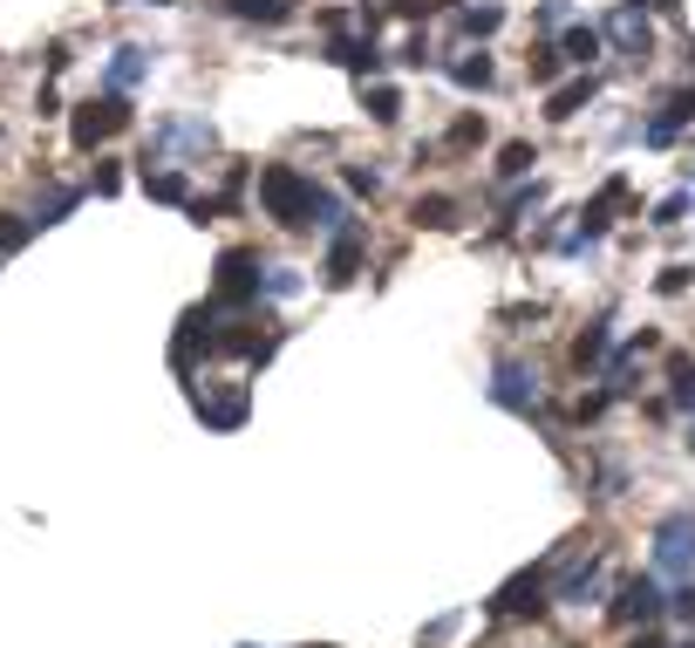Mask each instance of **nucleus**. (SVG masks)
Wrapping results in <instances>:
<instances>
[{
	"label": "nucleus",
	"instance_id": "21",
	"mask_svg": "<svg viewBox=\"0 0 695 648\" xmlns=\"http://www.w3.org/2000/svg\"><path fill=\"white\" fill-rule=\"evenodd\" d=\"M260 294L294 301V294H301V273H294V266H266V273H260Z\"/></svg>",
	"mask_w": 695,
	"mask_h": 648
},
{
	"label": "nucleus",
	"instance_id": "19",
	"mask_svg": "<svg viewBox=\"0 0 695 648\" xmlns=\"http://www.w3.org/2000/svg\"><path fill=\"white\" fill-rule=\"evenodd\" d=\"M157 144H178V150H212V124H198V116H185V124H171Z\"/></svg>",
	"mask_w": 695,
	"mask_h": 648
},
{
	"label": "nucleus",
	"instance_id": "31",
	"mask_svg": "<svg viewBox=\"0 0 695 648\" xmlns=\"http://www.w3.org/2000/svg\"><path fill=\"white\" fill-rule=\"evenodd\" d=\"M682 212H688V191L662 198V206H654V226H682Z\"/></svg>",
	"mask_w": 695,
	"mask_h": 648
},
{
	"label": "nucleus",
	"instance_id": "34",
	"mask_svg": "<svg viewBox=\"0 0 695 648\" xmlns=\"http://www.w3.org/2000/svg\"><path fill=\"white\" fill-rule=\"evenodd\" d=\"M477 137H484V124H477V116H464V124L450 130V144H457V150H464V144H477Z\"/></svg>",
	"mask_w": 695,
	"mask_h": 648
},
{
	"label": "nucleus",
	"instance_id": "12",
	"mask_svg": "<svg viewBox=\"0 0 695 648\" xmlns=\"http://www.w3.org/2000/svg\"><path fill=\"white\" fill-rule=\"evenodd\" d=\"M144 191L164 198V206H191V178H185V171H150V165H144Z\"/></svg>",
	"mask_w": 695,
	"mask_h": 648
},
{
	"label": "nucleus",
	"instance_id": "36",
	"mask_svg": "<svg viewBox=\"0 0 695 648\" xmlns=\"http://www.w3.org/2000/svg\"><path fill=\"white\" fill-rule=\"evenodd\" d=\"M144 8H171V0H144Z\"/></svg>",
	"mask_w": 695,
	"mask_h": 648
},
{
	"label": "nucleus",
	"instance_id": "8",
	"mask_svg": "<svg viewBox=\"0 0 695 648\" xmlns=\"http://www.w3.org/2000/svg\"><path fill=\"white\" fill-rule=\"evenodd\" d=\"M144 75H150V49H116V55H109V75H103V83H109V96H123L130 83H144Z\"/></svg>",
	"mask_w": 695,
	"mask_h": 648
},
{
	"label": "nucleus",
	"instance_id": "3",
	"mask_svg": "<svg viewBox=\"0 0 695 648\" xmlns=\"http://www.w3.org/2000/svg\"><path fill=\"white\" fill-rule=\"evenodd\" d=\"M123 124H130V103L103 90V103H82V109H75L69 137H75V150H96V144H103V137H116Z\"/></svg>",
	"mask_w": 695,
	"mask_h": 648
},
{
	"label": "nucleus",
	"instance_id": "5",
	"mask_svg": "<svg viewBox=\"0 0 695 648\" xmlns=\"http://www.w3.org/2000/svg\"><path fill=\"white\" fill-rule=\"evenodd\" d=\"M662 607H668V594H662V574H634L621 594H613V621H654V615H662Z\"/></svg>",
	"mask_w": 695,
	"mask_h": 648
},
{
	"label": "nucleus",
	"instance_id": "2",
	"mask_svg": "<svg viewBox=\"0 0 695 648\" xmlns=\"http://www.w3.org/2000/svg\"><path fill=\"white\" fill-rule=\"evenodd\" d=\"M654 574H668V581L695 574V512L662 519V533H654Z\"/></svg>",
	"mask_w": 695,
	"mask_h": 648
},
{
	"label": "nucleus",
	"instance_id": "26",
	"mask_svg": "<svg viewBox=\"0 0 695 648\" xmlns=\"http://www.w3.org/2000/svg\"><path fill=\"white\" fill-rule=\"evenodd\" d=\"M539 157H531V144H505V157H498V178H525Z\"/></svg>",
	"mask_w": 695,
	"mask_h": 648
},
{
	"label": "nucleus",
	"instance_id": "35",
	"mask_svg": "<svg viewBox=\"0 0 695 648\" xmlns=\"http://www.w3.org/2000/svg\"><path fill=\"white\" fill-rule=\"evenodd\" d=\"M628 648H668V641H662V635H654V628H641V635H634Z\"/></svg>",
	"mask_w": 695,
	"mask_h": 648
},
{
	"label": "nucleus",
	"instance_id": "30",
	"mask_svg": "<svg viewBox=\"0 0 695 648\" xmlns=\"http://www.w3.org/2000/svg\"><path fill=\"white\" fill-rule=\"evenodd\" d=\"M559 49H539V55H531V83H552V75H559Z\"/></svg>",
	"mask_w": 695,
	"mask_h": 648
},
{
	"label": "nucleus",
	"instance_id": "20",
	"mask_svg": "<svg viewBox=\"0 0 695 648\" xmlns=\"http://www.w3.org/2000/svg\"><path fill=\"white\" fill-rule=\"evenodd\" d=\"M225 8L239 21H286V14H294V0H225Z\"/></svg>",
	"mask_w": 695,
	"mask_h": 648
},
{
	"label": "nucleus",
	"instance_id": "27",
	"mask_svg": "<svg viewBox=\"0 0 695 648\" xmlns=\"http://www.w3.org/2000/svg\"><path fill=\"white\" fill-rule=\"evenodd\" d=\"M75 198H82V191H49V198H41V212H34V219H41V226L69 219V212H75Z\"/></svg>",
	"mask_w": 695,
	"mask_h": 648
},
{
	"label": "nucleus",
	"instance_id": "24",
	"mask_svg": "<svg viewBox=\"0 0 695 648\" xmlns=\"http://www.w3.org/2000/svg\"><path fill=\"white\" fill-rule=\"evenodd\" d=\"M450 212H457V206H450V198H443V191L417 198V219H423V226H436V232H443V226H457V219H450Z\"/></svg>",
	"mask_w": 695,
	"mask_h": 648
},
{
	"label": "nucleus",
	"instance_id": "25",
	"mask_svg": "<svg viewBox=\"0 0 695 648\" xmlns=\"http://www.w3.org/2000/svg\"><path fill=\"white\" fill-rule=\"evenodd\" d=\"M457 21H464V34H498L505 28V8H464Z\"/></svg>",
	"mask_w": 695,
	"mask_h": 648
},
{
	"label": "nucleus",
	"instance_id": "28",
	"mask_svg": "<svg viewBox=\"0 0 695 648\" xmlns=\"http://www.w3.org/2000/svg\"><path fill=\"white\" fill-rule=\"evenodd\" d=\"M28 232H34V219H14V212H0V253H14Z\"/></svg>",
	"mask_w": 695,
	"mask_h": 648
},
{
	"label": "nucleus",
	"instance_id": "14",
	"mask_svg": "<svg viewBox=\"0 0 695 648\" xmlns=\"http://www.w3.org/2000/svg\"><path fill=\"white\" fill-rule=\"evenodd\" d=\"M593 90H600L593 75H580V83H566V90L552 96V109H546V116H552V124H566V116H580V109L593 103Z\"/></svg>",
	"mask_w": 695,
	"mask_h": 648
},
{
	"label": "nucleus",
	"instance_id": "37",
	"mask_svg": "<svg viewBox=\"0 0 695 648\" xmlns=\"http://www.w3.org/2000/svg\"><path fill=\"white\" fill-rule=\"evenodd\" d=\"M688 451H695V430H688Z\"/></svg>",
	"mask_w": 695,
	"mask_h": 648
},
{
	"label": "nucleus",
	"instance_id": "29",
	"mask_svg": "<svg viewBox=\"0 0 695 648\" xmlns=\"http://www.w3.org/2000/svg\"><path fill=\"white\" fill-rule=\"evenodd\" d=\"M668 396L682 403V410H695V369H688V362H675V389Z\"/></svg>",
	"mask_w": 695,
	"mask_h": 648
},
{
	"label": "nucleus",
	"instance_id": "32",
	"mask_svg": "<svg viewBox=\"0 0 695 648\" xmlns=\"http://www.w3.org/2000/svg\"><path fill=\"white\" fill-rule=\"evenodd\" d=\"M668 615H682V621H695V581H682V587L668 594Z\"/></svg>",
	"mask_w": 695,
	"mask_h": 648
},
{
	"label": "nucleus",
	"instance_id": "18",
	"mask_svg": "<svg viewBox=\"0 0 695 648\" xmlns=\"http://www.w3.org/2000/svg\"><path fill=\"white\" fill-rule=\"evenodd\" d=\"M600 594V560H587V566H572V574L559 581V600H593Z\"/></svg>",
	"mask_w": 695,
	"mask_h": 648
},
{
	"label": "nucleus",
	"instance_id": "11",
	"mask_svg": "<svg viewBox=\"0 0 695 648\" xmlns=\"http://www.w3.org/2000/svg\"><path fill=\"white\" fill-rule=\"evenodd\" d=\"M491 607H498V615H525V607L539 615V607H546V600H539V574H518V581H512L498 600H491Z\"/></svg>",
	"mask_w": 695,
	"mask_h": 648
},
{
	"label": "nucleus",
	"instance_id": "33",
	"mask_svg": "<svg viewBox=\"0 0 695 648\" xmlns=\"http://www.w3.org/2000/svg\"><path fill=\"white\" fill-rule=\"evenodd\" d=\"M348 191H368V198H376V191H382V178L368 171V165H348Z\"/></svg>",
	"mask_w": 695,
	"mask_h": 648
},
{
	"label": "nucleus",
	"instance_id": "1",
	"mask_svg": "<svg viewBox=\"0 0 695 648\" xmlns=\"http://www.w3.org/2000/svg\"><path fill=\"white\" fill-rule=\"evenodd\" d=\"M314 178L307 171H294V165H266L260 171V206H266V219H280V226H307V212H314Z\"/></svg>",
	"mask_w": 695,
	"mask_h": 648
},
{
	"label": "nucleus",
	"instance_id": "23",
	"mask_svg": "<svg viewBox=\"0 0 695 648\" xmlns=\"http://www.w3.org/2000/svg\"><path fill=\"white\" fill-rule=\"evenodd\" d=\"M368 116H376V124H396V116H402V96H396L389 83H376V90H368Z\"/></svg>",
	"mask_w": 695,
	"mask_h": 648
},
{
	"label": "nucleus",
	"instance_id": "7",
	"mask_svg": "<svg viewBox=\"0 0 695 648\" xmlns=\"http://www.w3.org/2000/svg\"><path fill=\"white\" fill-rule=\"evenodd\" d=\"M600 42H613L621 55H647V49H654V34H647L641 8H613V14H607V28H600Z\"/></svg>",
	"mask_w": 695,
	"mask_h": 648
},
{
	"label": "nucleus",
	"instance_id": "6",
	"mask_svg": "<svg viewBox=\"0 0 695 648\" xmlns=\"http://www.w3.org/2000/svg\"><path fill=\"white\" fill-rule=\"evenodd\" d=\"M491 403L512 410V417H531V410H539V389H531V376L518 369V362H498V376H491Z\"/></svg>",
	"mask_w": 695,
	"mask_h": 648
},
{
	"label": "nucleus",
	"instance_id": "22",
	"mask_svg": "<svg viewBox=\"0 0 695 648\" xmlns=\"http://www.w3.org/2000/svg\"><path fill=\"white\" fill-rule=\"evenodd\" d=\"M450 75H457L464 90H484V83H491L498 69H491V55H464V62H450Z\"/></svg>",
	"mask_w": 695,
	"mask_h": 648
},
{
	"label": "nucleus",
	"instance_id": "17",
	"mask_svg": "<svg viewBox=\"0 0 695 648\" xmlns=\"http://www.w3.org/2000/svg\"><path fill=\"white\" fill-rule=\"evenodd\" d=\"M607 362V321H593V328L572 342V369H600Z\"/></svg>",
	"mask_w": 695,
	"mask_h": 648
},
{
	"label": "nucleus",
	"instance_id": "10",
	"mask_svg": "<svg viewBox=\"0 0 695 648\" xmlns=\"http://www.w3.org/2000/svg\"><path fill=\"white\" fill-rule=\"evenodd\" d=\"M355 266H361V232H335V253H327V280H335V288H348Z\"/></svg>",
	"mask_w": 695,
	"mask_h": 648
},
{
	"label": "nucleus",
	"instance_id": "4",
	"mask_svg": "<svg viewBox=\"0 0 695 648\" xmlns=\"http://www.w3.org/2000/svg\"><path fill=\"white\" fill-rule=\"evenodd\" d=\"M260 253H245V247H232V253H219V307H245V301H260Z\"/></svg>",
	"mask_w": 695,
	"mask_h": 648
},
{
	"label": "nucleus",
	"instance_id": "15",
	"mask_svg": "<svg viewBox=\"0 0 695 648\" xmlns=\"http://www.w3.org/2000/svg\"><path fill=\"white\" fill-rule=\"evenodd\" d=\"M327 55H335L341 69H355V75H376V69H382V49H376V42H335Z\"/></svg>",
	"mask_w": 695,
	"mask_h": 648
},
{
	"label": "nucleus",
	"instance_id": "16",
	"mask_svg": "<svg viewBox=\"0 0 695 648\" xmlns=\"http://www.w3.org/2000/svg\"><path fill=\"white\" fill-rule=\"evenodd\" d=\"M307 226L335 239V232H348V206H341V198H327V191H314V212H307Z\"/></svg>",
	"mask_w": 695,
	"mask_h": 648
},
{
	"label": "nucleus",
	"instance_id": "13",
	"mask_svg": "<svg viewBox=\"0 0 695 648\" xmlns=\"http://www.w3.org/2000/svg\"><path fill=\"white\" fill-rule=\"evenodd\" d=\"M559 55L580 62V69H593V62H600V28H566V34H559Z\"/></svg>",
	"mask_w": 695,
	"mask_h": 648
},
{
	"label": "nucleus",
	"instance_id": "9",
	"mask_svg": "<svg viewBox=\"0 0 695 648\" xmlns=\"http://www.w3.org/2000/svg\"><path fill=\"white\" fill-rule=\"evenodd\" d=\"M682 124H695V90H682V96H675V103H668V109H662V116H654V124H647V130H641V137H647V144H654V150H662V144H668V137H675V130H682Z\"/></svg>",
	"mask_w": 695,
	"mask_h": 648
},
{
	"label": "nucleus",
	"instance_id": "38",
	"mask_svg": "<svg viewBox=\"0 0 695 648\" xmlns=\"http://www.w3.org/2000/svg\"><path fill=\"white\" fill-rule=\"evenodd\" d=\"M682 648H695V641H682Z\"/></svg>",
	"mask_w": 695,
	"mask_h": 648
}]
</instances>
